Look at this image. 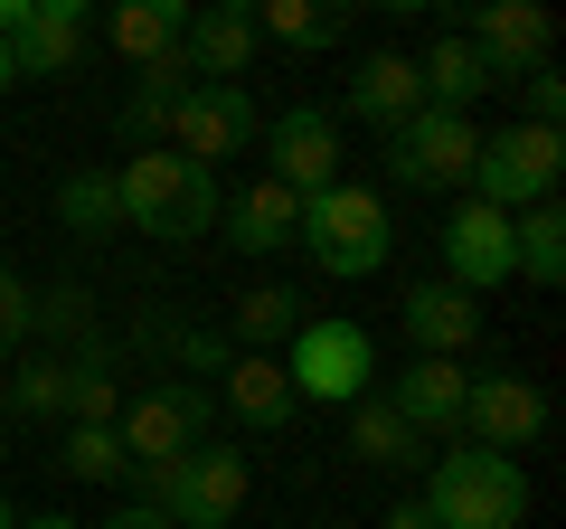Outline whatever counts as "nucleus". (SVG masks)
<instances>
[{
	"instance_id": "423d86ee",
	"label": "nucleus",
	"mask_w": 566,
	"mask_h": 529,
	"mask_svg": "<svg viewBox=\"0 0 566 529\" xmlns=\"http://www.w3.org/2000/svg\"><path fill=\"white\" fill-rule=\"evenodd\" d=\"M566 180V133H538V123H510V133H482V152H472V180L463 199L501 208V218H520V208L557 199Z\"/></svg>"
},
{
	"instance_id": "5701e85b",
	"label": "nucleus",
	"mask_w": 566,
	"mask_h": 529,
	"mask_svg": "<svg viewBox=\"0 0 566 529\" xmlns=\"http://www.w3.org/2000/svg\"><path fill=\"white\" fill-rule=\"evenodd\" d=\"M104 39L123 48V66H161V58H180V39H189V10L180 0H123L114 20H104Z\"/></svg>"
},
{
	"instance_id": "4c0bfd02",
	"label": "nucleus",
	"mask_w": 566,
	"mask_h": 529,
	"mask_svg": "<svg viewBox=\"0 0 566 529\" xmlns=\"http://www.w3.org/2000/svg\"><path fill=\"white\" fill-rule=\"evenodd\" d=\"M0 529H20V510H10V501H0Z\"/></svg>"
},
{
	"instance_id": "39448f33",
	"label": "nucleus",
	"mask_w": 566,
	"mask_h": 529,
	"mask_svg": "<svg viewBox=\"0 0 566 529\" xmlns=\"http://www.w3.org/2000/svg\"><path fill=\"white\" fill-rule=\"evenodd\" d=\"M387 246H397V227H387V199L359 180H331L322 199H303V256L322 264V274H340V284H359V274H378Z\"/></svg>"
},
{
	"instance_id": "e433bc0d",
	"label": "nucleus",
	"mask_w": 566,
	"mask_h": 529,
	"mask_svg": "<svg viewBox=\"0 0 566 529\" xmlns=\"http://www.w3.org/2000/svg\"><path fill=\"white\" fill-rule=\"evenodd\" d=\"M10 85H20V66H10V39H0V95H10Z\"/></svg>"
},
{
	"instance_id": "f704fd0d",
	"label": "nucleus",
	"mask_w": 566,
	"mask_h": 529,
	"mask_svg": "<svg viewBox=\"0 0 566 529\" xmlns=\"http://www.w3.org/2000/svg\"><path fill=\"white\" fill-rule=\"evenodd\" d=\"M378 529H434V520H424V501H397V510H387Z\"/></svg>"
},
{
	"instance_id": "9b49d317",
	"label": "nucleus",
	"mask_w": 566,
	"mask_h": 529,
	"mask_svg": "<svg viewBox=\"0 0 566 529\" xmlns=\"http://www.w3.org/2000/svg\"><path fill=\"white\" fill-rule=\"evenodd\" d=\"M264 180L274 189H293V199H322L331 180H340V123L322 114V104H283L274 114V133H264Z\"/></svg>"
},
{
	"instance_id": "ddd939ff",
	"label": "nucleus",
	"mask_w": 566,
	"mask_h": 529,
	"mask_svg": "<svg viewBox=\"0 0 566 529\" xmlns=\"http://www.w3.org/2000/svg\"><path fill=\"white\" fill-rule=\"evenodd\" d=\"M255 10L245 0H208V10H189V39H180V66L189 85H237L245 66H255Z\"/></svg>"
},
{
	"instance_id": "0eeeda50",
	"label": "nucleus",
	"mask_w": 566,
	"mask_h": 529,
	"mask_svg": "<svg viewBox=\"0 0 566 529\" xmlns=\"http://www.w3.org/2000/svg\"><path fill=\"white\" fill-rule=\"evenodd\" d=\"M114 445H123L133 473H161V464H180V454H199L208 445V387L199 378H151L142 397H123Z\"/></svg>"
},
{
	"instance_id": "7c9ffc66",
	"label": "nucleus",
	"mask_w": 566,
	"mask_h": 529,
	"mask_svg": "<svg viewBox=\"0 0 566 529\" xmlns=\"http://www.w3.org/2000/svg\"><path fill=\"white\" fill-rule=\"evenodd\" d=\"M29 331H39V293H29V274H10V264H0V360H10Z\"/></svg>"
},
{
	"instance_id": "4be33fe9",
	"label": "nucleus",
	"mask_w": 566,
	"mask_h": 529,
	"mask_svg": "<svg viewBox=\"0 0 566 529\" xmlns=\"http://www.w3.org/2000/svg\"><path fill=\"white\" fill-rule=\"evenodd\" d=\"M416 85H424V104H434V114H463V104H482L501 76H491V58H482L472 39H434V48L416 58Z\"/></svg>"
},
{
	"instance_id": "393cba45",
	"label": "nucleus",
	"mask_w": 566,
	"mask_h": 529,
	"mask_svg": "<svg viewBox=\"0 0 566 529\" xmlns=\"http://www.w3.org/2000/svg\"><path fill=\"white\" fill-rule=\"evenodd\" d=\"M293 331H303V293L293 284H245L227 303V341L255 350V360H274V341H293Z\"/></svg>"
},
{
	"instance_id": "f8f14e48",
	"label": "nucleus",
	"mask_w": 566,
	"mask_h": 529,
	"mask_svg": "<svg viewBox=\"0 0 566 529\" xmlns=\"http://www.w3.org/2000/svg\"><path fill=\"white\" fill-rule=\"evenodd\" d=\"M387 407L406 416V426L424 435V445H444V435H463V397H472V369L463 360H406L397 378L378 387Z\"/></svg>"
},
{
	"instance_id": "b1692460",
	"label": "nucleus",
	"mask_w": 566,
	"mask_h": 529,
	"mask_svg": "<svg viewBox=\"0 0 566 529\" xmlns=\"http://www.w3.org/2000/svg\"><path fill=\"white\" fill-rule=\"evenodd\" d=\"M180 95H189V66L180 58H161V66H142V85L123 95V114H114V133L133 152H161L170 143V114H180Z\"/></svg>"
},
{
	"instance_id": "72a5a7b5",
	"label": "nucleus",
	"mask_w": 566,
	"mask_h": 529,
	"mask_svg": "<svg viewBox=\"0 0 566 529\" xmlns=\"http://www.w3.org/2000/svg\"><path fill=\"white\" fill-rule=\"evenodd\" d=\"M85 529H170V520H161V510H151V501H123L114 520H85Z\"/></svg>"
},
{
	"instance_id": "f257e3e1",
	"label": "nucleus",
	"mask_w": 566,
	"mask_h": 529,
	"mask_svg": "<svg viewBox=\"0 0 566 529\" xmlns=\"http://www.w3.org/2000/svg\"><path fill=\"white\" fill-rule=\"evenodd\" d=\"M114 199H123V227H142V237H161V246H189L227 218L218 170L180 162V152H133L114 170Z\"/></svg>"
},
{
	"instance_id": "dca6fc26",
	"label": "nucleus",
	"mask_w": 566,
	"mask_h": 529,
	"mask_svg": "<svg viewBox=\"0 0 566 529\" xmlns=\"http://www.w3.org/2000/svg\"><path fill=\"white\" fill-rule=\"evenodd\" d=\"M463 39L482 48V58H491V76L510 85V76H528V66H547V48H557V20H547L538 0H491V10L463 29Z\"/></svg>"
},
{
	"instance_id": "a211bd4d",
	"label": "nucleus",
	"mask_w": 566,
	"mask_h": 529,
	"mask_svg": "<svg viewBox=\"0 0 566 529\" xmlns=\"http://www.w3.org/2000/svg\"><path fill=\"white\" fill-rule=\"evenodd\" d=\"M218 397H227V416H237V426H255V435H283L293 416H303V397H293L283 360H255V350H237V360H227Z\"/></svg>"
},
{
	"instance_id": "9d476101",
	"label": "nucleus",
	"mask_w": 566,
	"mask_h": 529,
	"mask_svg": "<svg viewBox=\"0 0 566 529\" xmlns=\"http://www.w3.org/2000/svg\"><path fill=\"white\" fill-rule=\"evenodd\" d=\"M255 133H264V114H255V95H245V85H189L180 114H170V152H180V162H199V170H218L227 152H245Z\"/></svg>"
},
{
	"instance_id": "20e7f679",
	"label": "nucleus",
	"mask_w": 566,
	"mask_h": 529,
	"mask_svg": "<svg viewBox=\"0 0 566 529\" xmlns=\"http://www.w3.org/2000/svg\"><path fill=\"white\" fill-rule=\"evenodd\" d=\"M283 378H293L303 407H359L378 387V341L340 312H303V331L283 341Z\"/></svg>"
},
{
	"instance_id": "1a4fd4ad",
	"label": "nucleus",
	"mask_w": 566,
	"mask_h": 529,
	"mask_svg": "<svg viewBox=\"0 0 566 529\" xmlns=\"http://www.w3.org/2000/svg\"><path fill=\"white\" fill-rule=\"evenodd\" d=\"M538 435H547V387H538V378H520V369L472 378V397H463V445L510 454V464H520Z\"/></svg>"
},
{
	"instance_id": "412c9836",
	"label": "nucleus",
	"mask_w": 566,
	"mask_h": 529,
	"mask_svg": "<svg viewBox=\"0 0 566 529\" xmlns=\"http://www.w3.org/2000/svg\"><path fill=\"white\" fill-rule=\"evenodd\" d=\"M227 246H237V256H274V246H293L303 237V199H293V189H274V180H255V189H237V199H227Z\"/></svg>"
},
{
	"instance_id": "6ab92c4d",
	"label": "nucleus",
	"mask_w": 566,
	"mask_h": 529,
	"mask_svg": "<svg viewBox=\"0 0 566 529\" xmlns=\"http://www.w3.org/2000/svg\"><path fill=\"white\" fill-rule=\"evenodd\" d=\"M349 454H359L368 473H424V464H434V445H424V435L406 426L397 407H387L378 387H368L359 407H349Z\"/></svg>"
},
{
	"instance_id": "2eb2a0df",
	"label": "nucleus",
	"mask_w": 566,
	"mask_h": 529,
	"mask_svg": "<svg viewBox=\"0 0 566 529\" xmlns=\"http://www.w3.org/2000/svg\"><path fill=\"white\" fill-rule=\"evenodd\" d=\"M397 322H406V341H416V360H463L472 341H482V303H472L463 284H406V303H397Z\"/></svg>"
},
{
	"instance_id": "7ed1b4c3",
	"label": "nucleus",
	"mask_w": 566,
	"mask_h": 529,
	"mask_svg": "<svg viewBox=\"0 0 566 529\" xmlns=\"http://www.w3.org/2000/svg\"><path fill=\"white\" fill-rule=\"evenodd\" d=\"M245 491H255V464H245L237 445H218V435H208L199 454H180V464H161V473H142L133 501H151L170 529H237Z\"/></svg>"
},
{
	"instance_id": "cd10ccee",
	"label": "nucleus",
	"mask_w": 566,
	"mask_h": 529,
	"mask_svg": "<svg viewBox=\"0 0 566 529\" xmlns=\"http://www.w3.org/2000/svg\"><path fill=\"white\" fill-rule=\"evenodd\" d=\"M0 407H10V416H39V426H57V416H66V350L20 360L10 378H0Z\"/></svg>"
},
{
	"instance_id": "f3484780",
	"label": "nucleus",
	"mask_w": 566,
	"mask_h": 529,
	"mask_svg": "<svg viewBox=\"0 0 566 529\" xmlns=\"http://www.w3.org/2000/svg\"><path fill=\"white\" fill-rule=\"evenodd\" d=\"M85 39H95V10H85V0H39L29 29L10 39V66H20V85L29 76H66V66L85 58Z\"/></svg>"
},
{
	"instance_id": "aec40b11",
	"label": "nucleus",
	"mask_w": 566,
	"mask_h": 529,
	"mask_svg": "<svg viewBox=\"0 0 566 529\" xmlns=\"http://www.w3.org/2000/svg\"><path fill=\"white\" fill-rule=\"evenodd\" d=\"M349 104H359V123H378V133L416 123V114H424L416 58H406V48H378V58H359V76H349Z\"/></svg>"
},
{
	"instance_id": "2f4dec72",
	"label": "nucleus",
	"mask_w": 566,
	"mask_h": 529,
	"mask_svg": "<svg viewBox=\"0 0 566 529\" xmlns=\"http://www.w3.org/2000/svg\"><path fill=\"white\" fill-rule=\"evenodd\" d=\"M170 350H180L189 378H227V360H237V341H227V331H170Z\"/></svg>"
},
{
	"instance_id": "c9c22d12",
	"label": "nucleus",
	"mask_w": 566,
	"mask_h": 529,
	"mask_svg": "<svg viewBox=\"0 0 566 529\" xmlns=\"http://www.w3.org/2000/svg\"><path fill=\"white\" fill-rule=\"evenodd\" d=\"M20 529H85V520H66V510H20Z\"/></svg>"
},
{
	"instance_id": "c756f323",
	"label": "nucleus",
	"mask_w": 566,
	"mask_h": 529,
	"mask_svg": "<svg viewBox=\"0 0 566 529\" xmlns=\"http://www.w3.org/2000/svg\"><path fill=\"white\" fill-rule=\"evenodd\" d=\"M57 464L76 473V483H133V464H123L114 426H66V435H57Z\"/></svg>"
},
{
	"instance_id": "473e14b6",
	"label": "nucleus",
	"mask_w": 566,
	"mask_h": 529,
	"mask_svg": "<svg viewBox=\"0 0 566 529\" xmlns=\"http://www.w3.org/2000/svg\"><path fill=\"white\" fill-rule=\"evenodd\" d=\"M520 104H528L520 123H538V133H557V114H566V76H557V66H528V76H520Z\"/></svg>"
},
{
	"instance_id": "c85d7f7f",
	"label": "nucleus",
	"mask_w": 566,
	"mask_h": 529,
	"mask_svg": "<svg viewBox=\"0 0 566 529\" xmlns=\"http://www.w3.org/2000/svg\"><path fill=\"white\" fill-rule=\"evenodd\" d=\"M57 227H76V237H114V227H123L114 170H66V180H57Z\"/></svg>"
},
{
	"instance_id": "f03ea898",
	"label": "nucleus",
	"mask_w": 566,
	"mask_h": 529,
	"mask_svg": "<svg viewBox=\"0 0 566 529\" xmlns=\"http://www.w3.org/2000/svg\"><path fill=\"white\" fill-rule=\"evenodd\" d=\"M424 473H434V483H424V520L434 529H520L528 520V473L510 464V454L453 445Z\"/></svg>"
},
{
	"instance_id": "a878e982",
	"label": "nucleus",
	"mask_w": 566,
	"mask_h": 529,
	"mask_svg": "<svg viewBox=\"0 0 566 529\" xmlns=\"http://www.w3.org/2000/svg\"><path fill=\"white\" fill-rule=\"evenodd\" d=\"M510 274H528L538 293L566 284V208H557V199H538V208L510 218Z\"/></svg>"
},
{
	"instance_id": "4468645a",
	"label": "nucleus",
	"mask_w": 566,
	"mask_h": 529,
	"mask_svg": "<svg viewBox=\"0 0 566 529\" xmlns=\"http://www.w3.org/2000/svg\"><path fill=\"white\" fill-rule=\"evenodd\" d=\"M444 284H463L472 303H482L491 284H510V218L482 199H453L444 218Z\"/></svg>"
},
{
	"instance_id": "6e6552de",
	"label": "nucleus",
	"mask_w": 566,
	"mask_h": 529,
	"mask_svg": "<svg viewBox=\"0 0 566 529\" xmlns=\"http://www.w3.org/2000/svg\"><path fill=\"white\" fill-rule=\"evenodd\" d=\"M472 152H482L472 114H434V104H424L416 123L387 133V180H397V189H463L472 180Z\"/></svg>"
},
{
	"instance_id": "bb28decb",
	"label": "nucleus",
	"mask_w": 566,
	"mask_h": 529,
	"mask_svg": "<svg viewBox=\"0 0 566 529\" xmlns=\"http://www.w3.org/2000/svg\"><path fill=\"white\" fill-rule=\"evenodd\" d=\"M255 39H283V48H340V39H349V10H331V0H264V10H255Z\"/></svg>"
}]
</instances>
